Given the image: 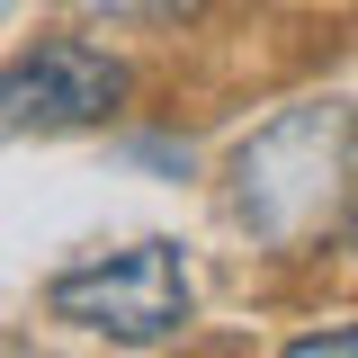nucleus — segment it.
Returning <instances> with one entry per match:
<instances>
[{
	"mask_svg": "<svg viewBox=\"0 0 358 358\" xmlns=\"http://www.w3.org/2000/svg\"><path fill=\"white\" fill-rule=\"evenodd\" d=\"M45 313L72 322V331H99V341H126V350H152L188 322V260L179 242H126L108 260L54 268L45 278Z\"/></svg>",
	"mask_w": 358,
	"mask_h": 358,
	"instance_id": "f03ea898",
	"label": "nucleus"
},
{
	"mask_svg": "<svg viewBox=\"0 0 358 358\" xmlns=\"http://www.w3.org/2000/svg\"><path fill=\"white\" fill-rule=\"evenodd\" d=\"M350 162H358V126L350 108L313 99V108H287L268 117L242 152H233V215L251 224L260 242H305L313 224L341 215L350 197Z\"/></svg>",
	"mask_w": 358,
	"mask_h": 358,
	"instance_id": "f257e3e1",
	"label": "nucleus"
},
{
	"mask_svg": "<svg viewBox=\"0 0 358 358\" xmlns=\"http://www.w3.org/2000/svg\"><path fill=\"white\" fill-rule=\"evenodd\" d=\"M117 99H126V63H108L81 36H45L36 54L9 63L0 117H9V134H72V126H99Z\"/></svg>",
	"mask_w": 358,
	"mask_h": 358,
	"instance_id": "7ed1b4c3",
	"label": "nucleus"
},
{
	"mask_svg": "<svg viewBox=\"0 0 358 358\" xmlns=\"http://www.w3.org/2000/svg\"><path fill=\"white\" fill-rule=\"evenodd\" d=\"M296 358H358V322H322V331H305V341H287Z\"/></svg>",
	"mask_w": 358,
	"mask_h": 358,
	"instance_id": "20e7f679",
	"label": "nucleus"
}]
</instances>
